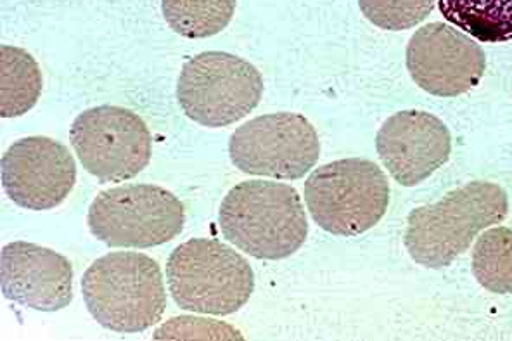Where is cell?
Wrapping results in <instances>:
<instances>
[{
    "mask_svg": "<svg viewBox=\"0 0 512 341\" xmlns=\"http://www.w3.org/2000/svg\"><path fill=\"white\" fill-rule=\"evenodd\" d=\"M507 212L509 200L499 184L469 182L409 213L405 248L417 264L443 269L466 253L481 231L506 219Z\"/></svg>",
    "mask_w": 512,
    "mask_h": 341,
    "instance_id": "obj_1",
    "label": "cell"
},
{
    "mask_svg": "<svg viewBox=\"0 0 512 341\" xmlns=\"http://www.w3.org/2000/svg\"><path fill=\"white\" fill-rule=\"evenodd\" d=\"M218 224L224 238L260 260H281L305 245L308 220L295 187L282 182L246 181L225 196Z\"/></svg>",
    "mask_w": 512,
    "mask_h": 341,
    "instance_id": "obj_2",
    "label": "cell"
},
{
    "mask_svg": "<svg viewBox=\"0 0 512 341\" xmlns=\"http://www.w3.org/2000/svg\"><path fill=\"white\" fill-rule=\"evenodd\" d=\"M90 316L115 333H142L161 321L167 309V290L156 260L115 251L97 258L82 279Z\"/></svg>",
    "mask_w": 512,
    "mask_h": 341,
    "instance_id": "obj_3",
    "label": "cell"
},
{
    "mask_svg": "<svg viewBox=\"0 0 512 341\" xmlns=\"http://www.w3.org/2000/svg\"><path fill=\"white\" fill-rule=\"evenodd\" d=\"M168 290L180 309L229 316L255 291L250 262L217 239H191L168 258Z\"/></svg>",
    "mask_w": 512,
    "mask_h": 341,
    "instance_id": "obj_4",
    "label": "cell"
},
{
    "mask_svg": "<svg viewBox=\"0 0 512 341\" xmlns=\"http://www.w3.org/2000/svg\"><path fill=\"white\" fill-rule=\"evenodd\" d=\"M305 203L320 229L353 238L383 219L390 206V182L374 161H333L315 168L308 177Z\"/></svg>",
    "mask_w": 512,
    "mask_h": 341,
    "instance_id": "obj_5",
    "label": "cell"
},
{
    "mask_svg": "<svg viewBox=\"0 0 512 341\" xmlns=\"http://www.w3.org/2000/svg\"><path fill=\"white\" fill-rule=\"evenodd\" d=\"M90 232L111 248H153L184 231L186 210L175 194L153 184H125L96 196Z\"/></svg>",
    "mask_w": 512,
    "mask_h": 341,
    "instance_id": "obj_6",
    "label": "cell"
},
{
    "mask_svg": "<svg viewBox=\"0 0 512 341\" xmlns=\"http://www.w3.org/2000/svg\"><path fill=\"white\" fill-rule=\"evenodd\" d=\"M263 78L246 59L208 51L189 59L177 82V99L192 122L218 129L243 120L260 104Z\"/></svg>",
    "mask_w": 512,
    "mask_h": 341,
    "instance_id": "obj_7",
    "label": "cell"
},
{
    "mask_svg": "<svg viewBox=\"0 0 512 341\" xmlns=\"http://www.w3.org/2000/svg\"><path fill=\"white\" fill-rule=\"evenodd\" d=\"M70 141L82 167L99 182L134 179L153 155L146 122L120 106H97L80 113L71 125Z\"/></svg>",
    "mask_w": 512,
    "mask_h": 341,
    "instance_id": "obj_8",
    "label": "cell"
},
{
    "mask_svg": "<svg viewBox=\"0 0 512 341\" xmlns=\"http://www.w3.org/2000/svg\"><path fill=\"white\" fill-rule=\"evenodd\" d=\"M229 155L244 174L298 181L319 161V134L298 113L258 116L232 134Z\"/></svg>",
    "mask_w": 512,
    "mask_h": 341,
    "instance_id": "obj_9",
    "label": "cell"
},
{
    "mask_svg": "<svg viewBox=\"0 0 512 341\" xmlns=\"http://www.w3.org/2000/svg\"><path fill=\"white\" fill-rule=\"evenodd\" d=\"M0 172L7 196L33 212L61 205L77 182V163L70 149L51 137L13 142L2 156Z\"/></svg>",
    "mask_w": 512,
    "mask_h": 341,
    "instance_id": "obj_10",
    "label": "cell"
},
{
    "mask_svg": "<svg viewBox=\"0 0 512 341\" xmlns=\"http://www.w3.org/2000/svg\"><path fill=\"white\" fill-rule=\"evenodd\" d=\"M407 68L423 91L457 97L480 84L487 58L466 33L445 23H429L410 37Z\"/></svg>",
    "mask_w": 512,
    "mask_h": 341,
    "instance_id": "obj_11",
    "label": "cell"
},
{
    "mask_svg": "<svg viewBox=\"0 0 512 341\" xmlns=\"http://www.w3.org/2000/svg\"><path fill=\"white\" fill-rule=\"evenodd\" d=\"M384 167L400 186L414 187L442 168L452 153L447 125L426 111L390 116L376 136Z\"/></svg>",
    "mask_w": 512,
    "mask_h": 341,
    "instance_id": "obj_12",
    "label": "cell"
},
{
    "mask_svg": "<svg viewBox=\"0 0 512 341\" xmlns=\"http://www.w3.org/2000/svg\"><path fill=\"white\" fill-rule=\"evenodd\" d=\"M0 288L26 309L58 312L73 302V267L58 251L14 241L0 253Z\"/></svg>",
    "mask_w": 512,
    "mask_h": 341,
    "instance_id": "obj_13",
    "label": "cell"
},
{
    "mask_svg": "<svg viewBox=\"0 0 512 341\" xmlns=\"http://www.w3.org/2000/svg\"><path fill=\"white\" fill-rule=\"evenodd\" d=\"M42 85V71L30 52L0 46V116L26 115L39 101Z\"/></svg>",
    "mask_w": 512,
    "mask_h": 341,
    "instance_id": "obj_14",
    "label": "cell"
},
{
    "mask_svg": "<svg viewBox=\"0 0 512 341\" xmlns=\"http://www.w3.org/2000/svg\"><path fill=\"white\" fill-rule=\"evenodd\" d=\"M443 18L483 44L512 40V0H438Z\"/></svg>",
    "mask_w": 512,
    "mask_h": 341,
    "instance_id": "obj_15",
    "label": "cell"
},
{
    "mask_svg": "<svg viewBox=\"0 0 512 341\" xmlns=\"http://www.w3.org/2000/svg\"><path fill=\"white\" fill-rule=\"evenodd\" d=\"M237 0H161V11L173 32L186 39H208L225 30Z\"/></svg>",
    "mask_w": 512,
    "mask_h": 341,
    "instance_id": "obj_16",
    "label": "cell"
},
{
    "mask_svg": "<svg viewBox=\"0 0 512 341\" xmlns=\"http://www.w3.org/2000/svg\"><path fill=\"white\" fill-rule=\"evenodd\" d=\"M473 274L485 290L512 293V229L492 227L481 234L474 245Z\"/></svg>",
    "mask_w": 512,
    "mask_h": 341,
    "instance_id": "obj_17",
    "label": "cell"
},
{
    "mask_svg": "<svg viewBox=\"0 0 512 341\" xmlns=\"http://www.w3.org/2000/svg\"><path fill=\"white\" fill-rule=\"evenodd\" d=\"M359 6L372 25L400 32L423 23L435 9V0H359Z\"/></svg>",
    "mask_w": 512,
    "mask_h": 341,
    "instance_id": "obj_18",
    "label": "cell"
},
{
    "mask_svg": "<svg viewBox=\"0 0 512 341\" xmlns=\"http://www.w3.org/2000/svg\"><path fill=\"white\" fill-rule=\"evenodd\" d=\"M154 340H244L241 331L225 322L201 317H173L156 329Z\"/></svg>",
    "mask_w": 512,
    "mask_h": 341,
    "instance_id": "obj_19",
    "label": "cell"
}]
</instances>
